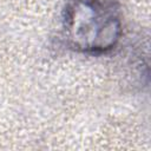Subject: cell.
<instances>
[{
	"instance_id": "cell-1",
	"label": "cell",
	"mask_w": 151,
	"mask_h": 151,
	"mask_svg": "<svg viewBox=\"0 0 151 151\" xmlns=\"http://www.w3.org/2000/svg\"><path fill=\"white\" fill-rule=\"evenodd\" d=\"M63 37L79 53L111 52L123 35V24L113 0H67L63 9Z\"/></svg>"
}]
</instances>
